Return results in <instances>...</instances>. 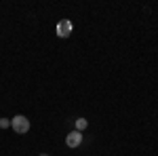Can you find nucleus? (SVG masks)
I'll list each match as a JSON object with an SVG mask.
<instances>
[{
	"label": "nucleus",
	"instance_id": "6",
	"mask_svg": "<svg viewBox=\"0 0 158 156\" xmlns=\"http://www.w3.org/2000/svg\"><path fill=\"white\" fill-rule=\"evenodd\" d=\"M40 156H49V154H40Z\"/></svg>",
	"mask_w": 158,
	"mask_h": 156
},
{
	"label": "nucleus",
	"instance_id": "5",
	"mask_svg": "<svg viewBox=\"0 0 158 156\" xmlns=\"http://www.w3.org/2000/svg\"><path fill=\"white\" fill-rule=\"evenodd\" d=\"M9 127H11V120L0 118V129H9Z\"/></svg>",
	"mask_w": 158,
	"mask_h": 156
},
{
	"label": "nucleus",
	"instance_id": "2",
	"mask_svg": "<svg viewBox=\"0 0 158 156\" xmlns=\"http://www.w3.org/2000/svg\"><path fill=\"white\" fill-rule=\"evenodd\" d=\"M72 21L70 19H61L59 23H57V27H55V32H57V36L59 38H68L70 34H72Z\"/></svg>",
	"mask_w": 158,
	"mask_h": 156
},
{
	"label": "nucleus",
	"instance_id": "1",
	"mask_svg": "<svg viewBox=\"0 0 158 156\" xmlns=\"http://www.w3.org/2000/svg\"><path fill=\"white\" fill-rule=\"evenodd\" d=\"M11 127L17 135H23V133L30 131V120L25 118V116H21V114H17L15 118H11Z\"/></svg>",
	"mask_w": 158,
	"mask_h": 156
},
{
	"label": "nucleus",
	"instance_id": "3",
	"mask_svg": "<svg viewBox=\"0 0 158 156\" xmlns=\"http://www.w3.org/2000/svg\"><path fill=\"white\" fill-rule=\"evenodd\" d=\"M65 144H68V148H78V145L82 144V133H80V131L68 133V137H65Z\"/></svg>",
	"mask_w": 158,
	"mask_h": 156
},
{
	"label": "nucleus",
	"instance_id": "4",
	"mask_svg": "<svg viewBox=\"0 0 158 156\" xmlns=\"http://www.w3.org/2000/svg\"><path fill=\"white\" fill-rule=\"evenodd\" d=\"M86 127H89L86 118H78V120H76V131H85Z\"/></svg>",
	"mask_w": 158,
	"mask_h": 156
}]
</instances>
